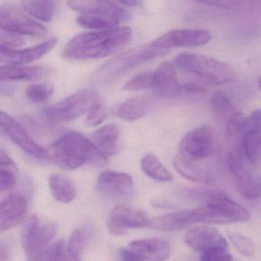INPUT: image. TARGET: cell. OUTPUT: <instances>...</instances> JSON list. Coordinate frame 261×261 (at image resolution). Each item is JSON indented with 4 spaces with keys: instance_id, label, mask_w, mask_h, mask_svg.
Here are the masks:
<instances>
[{
    "instance_id": "f5cc1de1",
    "label": "cell",
    "mask_w": 261,
    "mask_h": 261,
    "mask_svg": "<svg viewBox=\"0 0 261 261\" xmlns=\"http://www.w3.org/2000/svg\"><path fill=\"white\" fill-rule=\"evenodd\" d=\"M69 261H82V259H74L69 257Z\"/></svg>"
},
{
    "instance_id": "d4e9b609",
    "label": "cell",
    "mask_w": 261,
    "mask_h": 261,
    "mask_svg": "<svg viewBox=\"0 0 261 261\" xmlns=\"http://www.w3.org/2000/svg\"><path fill=\"white\" fill-rule=\"evenodd\" d=\"M48 181L51 195L56 201L64 204H68L77 196L75 186L65 175L53 174L50 175Z\"/></svg>"
},
{
    "instance_id": "e575fe53",
    "label": "cell",
    "mask_w": 261,
    "mask_h": 261,
    "mask_svg": "<svg viewBox=\"0 0 261 261\" xmlns=\"http://www.w3.org/2000/svg\"><path fill=\"white\" fill-rule=\"evenodd\" d=\"M246 161L247 159H246L241 143L237 145L229 152L227 155V164L233 176L239 175L241 172L247 170Z\"/></svg>"
},
{
    "instance_id": "c3c4849f",
    "label": "cell",
    "mask_w": 261,
    "mask_h": 261,
    "mask_svg": "<svg viewBox=\"0 0 261 261\" xmlns=\"http://www.w3.org/2000/svg\"><path fill=\"white\" fill-rule=\"evenodd\" d=\"M151 204L152 206L160 208H172L173 207V204L166 199L163 198H154L151 201Z\"/></svg>"
},
{
    "instance_id": "7bdbcfd3",
    "label": "cell",
    "mask_w": 261,
    "mask_h": 261,
    "mask_svg": "<svg viewBox=\"0 0 261 261\" xmlns=\"http://www.w3.org/2000/svg\"><path fill=\"white\" fill-rule=\"evenodd\" d=\"M233 257L227 249L215 248L203 252L200 261H232Z\"/></svg>"
},
{
    "instance_id": "83f0119b",
    "label": "cell",
    "mask_w": 261,
    "mask_h": 261,
    "mask_svg": "<svg viewBox=\"0 0 261 261\" xmlns=\"http://www.w3.org/2000/svg\"><path fill=\"white\" fill-rule=\"evenodd\" d=\"M17 168L10 157L1 150L0 152V190L1 192L11 190L16 184Z\"/></svg>"
},
{
    "instance_id": "4dcf8cb0",
    "label": "cell",
    "mask_w": 261,
    "mask_h": 261,
    "mask_svg": "<svg viewBox=\"0 0 261 261\" xmlns=\"http://www.w3.org/2000/svg\"><path fill=\"white\" fill-rule=\"evenodd\" d=\"M77 22L84 28L98 31L115 29L120 24L118 21L113 18L84 14L77 17Z\"/></svg>"
},
{
    "instance_id": "8992f818",
    "label": "cell",
    "mask_w": 261,
    "mask_h": 261,
    "mask_svg": "<svg viewBox=\"0 0 261 261\" xmlns=\"http://www.w3.org/2000/svg\"><path fill=\"white\" fill-rule=\"evenodd\" d=\"M58 231L56 223L40 224L36 215L30 217L22 227V245L29 261H42L48 244Z\"/></svg>"
},
{
    "instance_id": "d6a6232c",
    "label": "cell",
    "mask_w": 261,
    "mask_h": 261,
    "mask_svg": "<svg viewBox=\"0 0 261 261\" xmlns=\"http://www.w3.org/2000/svg\"><path fill=\"white\" fill-rule=\"evenodd\" d=\"M230 242L243 256L253 257L255 254V245L253 241L244 233L230 230L227 232Z\"/></svg>"
},
{
    "instance_id": "74e56055",
    "label": "cell",
    "mask_w": 261,
    "mask_h": 261,
    "mask_svg": "<svg viewBox=\"0 0 261 261\" xmlns=\"http://www.w3.org/2000/svg\"><path fill=\"white\" fill-rule=\"evenodd\" d=\"M42 261H69L65 242L63 241H58L48 247Z\"/></svg>"
},
{
    "instance_id": "ee69618b",
    "label": "cell",
    "mask_w": 261,
    "mask_h": 261,
    "mask_svg": "<svg viewBox=\"0 0 261 261\" xmlns=\"http://www.w3.org/2000/svg\"><path fill=\"white\" fill-rule=\"evenodd\" d=\"M246 130L255 131L261 134V110L253 111L246 120Z\"/></svg>"
},
{
    "instance_id": "b9f144b4",
    "label": "cell",
    "mask_w": 261,
    "mask_h": 261,
    "mask_svg": "<svg viewBox=\"0 0 261 261\" xmlns=\"http://www.w3.org/2000/svg\"><path fill=\"white\" fill-rule=\"evenodd\" d=\"M0 43V48L13 49V48L22 46L24 44V39L20 35L1 30Z\"/></svg>"
},
{
    "instance_id": "f546056e",
    "label": "cell",
    "mask_w": 261,
    "mask_h": 261,
    "mask_svg": "<svg viewBox=\"0 0 261 261\" xmlns=\"http://www.w3.org/2000/svg\"><path fill=\"white\" fill-rule=\"evenodd\" d=\"M235 186L238 192L249 200L257 199L260 197L259 182L256 181L249 171H244L239 175L233 176Z\"/></svg>"
},
{
    "instance_id": "f1b7e54d",
    "label": "cell",
    "mask_w": 261,
    "mask_h": 261,
    "mask_svg": "<svg viewBox=\"0 0 261 261\" xmlns=\"http://www.w3.org/2000/svg\"><path fill=\"white\" fill-rule=\"evenodd\" d=\"M21 5L29 15L43 22L51 21L56 11V4L53 1H22Z\"/></svg>"
},
{
    "instance_id": "7c38bea8",
    "label": "cell",
    "mask_w": 261,
    "mask_h": 261,
    "mask_svg": "<svg viewBox=\"0 0 261 261\" xmlns=\"http://www.w3.org/2000/svg\"><path fill=\"white\" fill-rule=\"evenodd\" d=\"M149 220L143 211L121 204L111 212L108 221V228L113 234L124 235L127 229L148 227Z\"/></svg>"
},
{
    "instance_id": "44dd1931",
    "label": "cell",
    "mask_w": 261,
    "mask_h": 261,
    "mask_svg": "<svg viewBox=\"0 0 261 261\" xmlns=\"http://www.w3.org/2000/svg\"><path fill=\"white\" fill-rule=\"evenodd\" d=\"M120 134L117 125L107 124L93 134L92 143L105 155H115L118 152Z\"/></svg>"
},
{
    "instance_id": "484cf974",
    "label": "cell",
    "mask_w": 261,
    "mask_h": 261,
    "mask_svg": "<svg viewBox=\"0 0 261 261\" xmlns=\"http://www.w3.org/2000/svg\"><path fill=\"white\" fill-rule=\"evenodd\" d=\"M143 172L147 176L160 181H171L173 179L172 174L165 167L162 162L153 154H146L141 162Z\"/></svg>"
},
{
    "instance_id": "7402d4cb",
    "label": "cell",
    "mask_w": 261,
    "mask_h": 261,
    "mask_svg": "<svg viewBox=\"0 0 261 261\" xmlns=\"http://www.w3.org/2000/svg\"><path fill=\"white\" fill-rule=\"evenodd\" d=\"M50 70L45 67H25L6 65L0 68V79L4 81H33L48 75Z\"/></svg>"
},
{
    "instance_id": "ab89813d",
    "label": "cell",
    "mask_w": 261,
    "mask_h": 261,
    "mask_svg": "<svg viewBox=\"0 0 261 261\" xmlns=\"http://www.w3.org/2000/svg\"><path fill=\"white\" fill-rule=\"evenodd\" d=\"M181 195L185 198L193 201H204L207 202L212 198L222 193L216 189H186L181 191Z\"/></svg>"
},
{
    "instance_id": "30bf717a",
    "label": "cell",
    "mask_w": 261,
    "mask_h": 261,
    "mask_svg": "<svg viewBox=\"0 0 261 261\" xmlns=\"http://www.w3.org/2000/svg\"><path fill=\"white\" fill-rule=\"evenodd\" d=\"M212 36L210 32L200 29L173 30L163 34L152 43L165 51L172 48H190L202 46L210 42Z\"/></svg>"
},
{
    "instance_id": "1f68e13d",
    "label": "cell",
    "mask_w": 261,
    "mask_h": 261,
    "mask_svg": "<svg viewBox=\"0 0 261 261\" xmlns=\"http://www.w3.org/2000/svg\"><path fill=\"white\" fill-rule=\"evenodd\" d=\"M210 103L214 111L220 117L226 119L239 111L232 100L221 91H216L212 94Z\"/></svg>"
},
{
    "instance_id": "8d00e7d4",
    "label": "cell",
    "mask_w": 261,
    "mask_h": 261,
    "mask_svg": "<svg viewBox=\"0 0 261 261\" xmlns=\"http://www.w3.org/2000/svg\"><path fill=\"white\" fill-rule=\"evenodd\" d=\"M154 72L144 71L134 76L124 85V89L127 91H140L144 88L152 87Z\"/></svg>"
},
{
    "instance_id": "681fc988",
    "label": "cell",
    "mask_w": 261,
    "mask_h": 261,
    "mask_svg": "<svg viewBox=\"0 0 261 261\" xmlns=\"http://www.w3.org/2000/svg\"><path fill=\"white\" fill-rule=\"evenodd\" d=\"M120 6H125L127 7H138L141 3L139 1H120V2H117Z\"/></svg>"
},
{
    "instance_id": "cb8c5ba5",
    "label": "cell",
    "mask_w": 261,
    "mask_h": 261,
    "mask_svg": "<svg viewBox=\"0 0 261 261\" xmlns=\"http://www.w3.org/2000/svg\"><path fill=\"white\" fill-rule=\"evenodd\" d=\"M173 164L177 172L187 179L200 183L210 181L208 174L195 163V160H191L178 152L174 157Z\"/></svg>"
},
{
    "instance_id": "8fae6325",
    "label": "cell",
    "mask_w": 261,
    "mask_h": 261,
    "mask_svg": "<svg viewBox=\"0 0 261 261\" xmlns=\"http://www.w3.org/2000/svg\"><path fill=\"white\" fill-rule=\"evenodd\" d=\"M206 205L208 209L212 224L247 222L250 219L248 211L227 198L224 192L212 198L207 201Z\"/></svg>"
},
{
    "instance_id": "6da1fadb",
    "label": "cell",
    "mask_w": 261,
    "mask_h": 261,
    "mask_svg": "<svg viewBox=\"0 0 261 261\" xmlns=\"http://www.w3.org/2000/svg\"><path fill=\"white\" fill-rule=\"evenodd\" d=\"M129 27L79 33L67 43L62 56L70 60L102 59L123 49L132 39Z\"/></svg>"
},
{
    "instance_id": "5bb4252c",
    "label": "cell",
    "mask_w": 261,
    "mask_h": 261,
    "mask_svg": "<svg viewBox=\"0 0 261 261\" xmlns=\"http://www.w3.org/2000/svg\"><path fill=\"white\" fill-rule=\"evenodd\" d=\"M68 7L81 15H92L113 18L121 22H127L131 19V15L118 3L110 1H70L67 3Z\"/></svg>"
},
{
    "instance_id": "9a60e30c",
    "label": "cell",
    "mask_w": 261,
    "mask_h": 261,
    "mask_svg": "<svg viewBox=\"0 0 261 261\" xmlns=\"http://www.w3.org/2000/svg\"><path fill=\"white\" fill-rule=\"evenodd\" d=\"M57 39L51 38L39 45L22 50L0 48V61L10 65H22L39 60L57 45Z\"/></svg>"
},
{
    "instance_id": "4fadbf2b",
    "label": "cell",
    "mask_w": 261,
    "mask_h": 261,
    "mask_svg": "<svg viewBox=\"0 0 261 261\" xmlns=\"http://www.w3.org/2000/svg\"><path fill=\"white\" fill-rule=\"evenodd\" d=\"M184 241L189 247L197 251L205 252L215 248L227 249V240L215 227L199 225L189 229L184 236Z\"/></svg>"
},
{
    "instance_id": "7dc6e473",
    "label": "cell",
    "mask_w": 261,
    "mask_h": 261,
    "mask_svg": "<svg viewBox=\"0 0 261 261\" xmlns=\"http://www.w3.org/2000/svg\"><path fill=\"white\" fill-rule=\"evenodd\" d=\"M181 90L189 93H195V94H204L207 91V90L196 83H192V82H189V83H185L181 85Z\"/></svg>"
},
{
    "instance_id": "f35d334b",
    "label": "cell",
    "mask_w": 261,
    "mask_h": 261,
    "mask_svg": "<svg viewBox=\"0 0 261 261\" xmlns=\"http://www.w3.org/2000/svg\"><path fill=\"white\" fill-rule=\"evenodd\" d=\"M246 120L242 113H235L233 115L230 116L226 121L225 129L227 135L230 137H237L240 135L241 133L244 134L246 127Z\"/></svg>"
},
{
    "instance_id": "3957f363",
    "label": "cell",
    "mask_w": 261,
    "mask_h": 261,
    "mask_svg": "<svg viewBox=\"0 0 261 261\" xmlns=\"http://www.w3.org/2000/svg\"><path fill=\"white\" fill-rule=\"evenodd\" d=\"M174 62L180 71L195 74L213 85H227L237 79L233 67L204 55L183 53L178 55Z\"/></svg>"
},
{
    "instance_id": "9c48e42d",
    "label": "cell",
    "mask_w": 261,
    "mask_h": 261,
    "mask_svg": "<svg viewBox=\"0 0 261 261\" xmlns=\"http://www.w3.org/2000/svg\"><path fill=\"white\" fill-rule=\"evenodd\" d=\"M0 127L3 134L28 155L39 160H50L48 151L38 144L23 126L4 111L0 114Z\"/></svg>"
},
{
    "instance_id": "4316f807",
    "label": "cell",
    "mask_w": 261,
    "mask_h": 261,
    "mask_svg": "<svg viewBox=\"0 0 261 261\" xmlns=\"http://www.w3.org/2000/svg\"><path fill=\"white\" fill-rule=\"evenodd\" d=\"M243 149L247 161L253 166L261 163V134L252 130H246L243 136Z\"/></svg>"
},
{
    "instance_id": "603a6c76",
    "label": "cell",
    "mask_w": 261,
    "mask_h": 261,
    "mask_svg": "<svg viewBox=\"0 0 261 261\" xmlns=\"http://www.w3.org/2000/svg\"><path fill=\"white\" fill-rule=\"evenodd\" d=\"M148 107L149 103L146 99L134 97L114 107L113 114L125 121H136L146 114Z\"/></svg>"
},
{
    "instance_id": "d6986e66",
    "label": "cell",
    "mask_w": 261,
    "mask_h": 261,
    "mask_svg": "<svg viewBox=\"0 0 261 261\" xmlns=\"http://www.w3.org/2000/svg\"><path fill=\"white\" fill-rule=\"evenodd\" d=\"M196 223L195 210H184L151 218L148 227L155 230L175 231Z\"/></svg>"
},
{
    "instance_id": "836d02e7",
    "label": "cell",
    "mask_w": 261,
    "mask_h": 261,
    "mask_svg": "<svg viewBox=\"0 0 261 261\" xmlns=\"http://www.w3.org/2000/svg\"><path fill=\"white\" fill-rule=\"evenodd\" d=\"M54 90V86L51 84H34L27 88L25 95L33 103H42L51 97Z\"/></svg>"
},
{
    "instance_id": "ba28073f",
    "label": "cell",
    "mask_w": 261,
    "mask_h": 261,
    "mask_svg": "<svg viewBox=\"0 0 261 261\" xmlns=\"http://www.w3.org/2000/svg\"><path fill=\"white\" fill-rule=\"evenodd\" d=\"M0 27L4 31L42 38L48 30L37 21L33 20L27 14L13 6H3L0 8Z\"/></svg>"
},
{
    "instance_id": "816d5d0a",
    "label": "cell",
    "mask_w": 261,
    "mask_h": 261,
    "mask_svg": "<svg viewBox=\"0 0 261 261\" xmlns=\"http://www.w3.org/2000/svg\"><path fill=\"white\" fill-rule=\"evenodd\" d=\"M258 182H259V190H260V197H261V177L259 178V180H258Z\"/></svg>"
},
{
    "instance_id": "e0dca14e",
    "label": "cell",
    "mask_w": 261,
    "mask_h": 261,
    "mask_svg": "<svg viewBox=\"0 0 261 261\" xmlns=\"http://www.w3.org/2000/svg\"><path fill=\"white\" fill-rule=\"evenodd\" d=\"M27 211V200L21 194L7 195L1 201L0 227L2 231L10 230L22 222Z\"/></svg>"
},
{
    "instance_id": "f6af8a7d",
    "label": "cell",
    "mask_w": 261,
    "mask_h": 261,
    "mask_svg": "<svg viewBox=\"0 0 261 261\" xmlns=\"http://www.w3.org/2000/svg\"><path fill=\"white\" fill-rule=\"evenodd\" d=\"M203 4H207V5L214 6L218 8L224 9V10H233V9L238 8L241 4H243L241 1H232V0H221V1H206L203 2Z\"/></svg>"
},
{
    "instance_id": "ac0fdd59",
    "label": "cell",
    "mask_w": 261,
    "mask_h": 261,
    "mask_svg": "<svg viewBox=\"0 0 261 261\" xmlns=\"http://www.w3.org/2000/svg\"><path fill=\"white\" fill-rule=\"evenodd\" d=\"M152 88L159 96L166 98L177 97L180 94L181 85L172 63L164 62L159 65L154 71Z\"/></svg>"
},
{
    "instance_id": "60d3db41",
    "label": "cell",
    "mask_w": 261,
    "mask_h": 261,
    "mask_svg": "<svg viewBox=\"0 0 261 261\" xmlns=\"http://www.w3.org/2000/svg\"><path fill=\"white\" fill-rule=\"evenodd\" d=\"M107 117V111L105 107L102 105V102L100 101L97 105H94L91 111L88 112L87 116L86 125L90 127H94L98 126L100 123L105 121Z\"/></svg>"
},
{
    "instance_id": "5b68a950",
    "label": "cell",
    "mask_w": 261,
    "mask_h": 261,
    "mask_svg": "<svg viewBox=\"0 0 261 261\" xmlns=\"http://www.w3.org/2000/svg\"><path fill=\"white\" fill-rule=\"evenodd\" d=\"M101 101L98 94L92 90L79 91L62 101L44 110L47 120L53 123H67L79 118Z\"/></svg>"
},
{
    "instance_id": "ffe728a7",
    "label": "cell",
    "mask_w": 261,
    "mask_h": 261,
    "mask_svg": "<svg viewBox=\"0 0 261 261\" xmlns=\"http://www.w3.org/2000/svg\"><path fill=\"white\" fill-rule=\"evenodd\" d=\"M129 249L147 261H166L171 254L170 244L156 238L132 241Z\"/></svg>"
},
{
    "instance_id": "2e32d148",
    "label": "cell",
    "mask_w": 261,
    "mask_h": 261,
    "mask_svg": "<svg viewBox=\"0 0 261 261\" xmlns=\"http://www.w3.org/2000/svg\"><path fill=\"white\" fill-rule=\"evenodd\" d=\"M97 188L107 196L123 198L132 192L134 181L130 175L124 172L106 170L99 175Z\"/></svg>"
},
{
    "instance_id": "bcb514c9",
    "label": "cell",
    "mask_w": 261,
    "mask_h": 261,
    "mask_svg": "<svg viewBox=\"0 0 261 261\" xmlns=\"http://www.w3.org/2000/svg\"><path fill=\"white\" fill-rule=\"evenodd\" d=\"M122 261H146L140 255L131 250L130 249H122L120 251Z\"/></svg>"
},
{
    "instance_id": "52a82bcc",
    "label": "cell",
    "mask_w": 261,
    "mask_h": 261,
    "mask_svg": "<svg viewBox=\"0 0 261 261\" xmlns=\"http://www.w3.org/2000/svg\"><path fill=\"white\" fill-rule=\"evenodd\" d=\"M216 141L215 129L209 126H201L188 133L181 139L178 153L195 161L204 160L214 153Z\"/></svg>"
},
{
    "instance_id": "d590c367",
    "label": "cell",
    "mask_w": 261,
    "mask_h": 261,
    "mask_svg": "<svg viewBox=\"0 0 261 261\" xmlns=\"http://www.w3.org/2000/svg\"><path fill=\"white\" fill-rule=\"evenodd\" d=\"M85 247V234L81 229H75L71 233L67 246L68 256L74 259H81Z\"/></svg>"
},
{
    "instance_id": "277c9868",
    "label": "cell",
    "mask_w": 261,
    "mask_h": 261,
    "mask_svg": "<svg viewBox=\"0 0 261 261\" xmlns=\"http://www.w3.org/2000/svg\"><path fill=\"white\" fill-rule=\"evenodd\" d=\"M169 53L155 46L152 42L139 45L113 58L103 64L97 72L96 79L99 82H110L129 70L145 62Z\"/></svg>"
},
{
    "instance_id": "f907efd6",
    "label": "cell",
    "mask_w": 261,
    "mask_h": 261,
    "mask_svg": "<svg viewBox=\"0 0 261 261\" xmlns=\"http://www.w3.org/2000/svg\"><path fill=\"white\" fill-rule=\"evenodd\" d=\"M258 88H259V91H261V74L258 79Z\"/></svg>"
},
{
    "instance_id": "7a4b0ae2",
    "label": "cell",
    "mask_w": 261,
    "mask_h": 261,
    "mask_svg": "<svg viewBox=\"0 0 261 261\" xmlns=\"http://www.w3.org/2000/svg\"><path fill=\"white\" fill-rule=\"evenodd\" d=\"M50 160L64 169L74 170L90 165L97 168L108 165L106 155L97 146L77 133H70L56 140L48 151Z\"/></svg>"
}]
</instances>
